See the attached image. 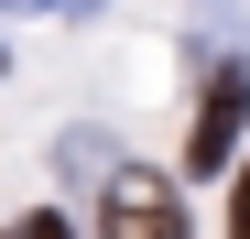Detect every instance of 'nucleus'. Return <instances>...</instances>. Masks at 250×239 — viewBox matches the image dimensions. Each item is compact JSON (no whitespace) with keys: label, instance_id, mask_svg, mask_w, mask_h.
<instances>
[{"label":"nucleus","instance_id":"nucleus-2","mask_svg":"<svg viewBox=\"0 0 250 239\" xmlns=\"http://www.w3.org/2000/svg\"><path fill=\"white\" fill-rule=\"evenodd\" d=\"M239 120H250V76L229 65L218 87H207V109H196V131H185V163H196V174H218L229 152H239Z\"/></svg>","mask_w":250,"mask_h":239},{"label":"nucleus","instance_id":"nucleus-1","mask_svg":"<svg viewBox=\"0 0 250 239\" xmlns=\"http://www.w3.org/2000/svg\"><path fill=\"white\" fill-rule=\"evenodd\" d=\"M98 239H185V207L163 174H109V207H98Z\"/></svg>","mask_w":250,"mask_h":239},{"label":"nucleus","instance_id":"nucleus-3","mask_svg":"<svg viewBox=\"0 0 250 239\" xmlns=\"http://www.w3.org/2000/svg\"><path fill=\"white\" fill-rule=\"evenodd\" d=\"M0 239H65V218H55V207H22V218L0 228Z\"/></svg>","mask_w":250,"mask_h":239},{"label":"nucleus","instance_id":"nucleus-4","mask_svg":"<svg viewBox=\"0 0 250 239\" xmlns=\"http://www.w3.org/2000/svg\"><path fill=\"white\" fill-rule=\"evenodd\" d=\"M229 239H250V174H239V207H229Z\"/></svg>","mask_w":250,"mask_h":239}]
</instances>
